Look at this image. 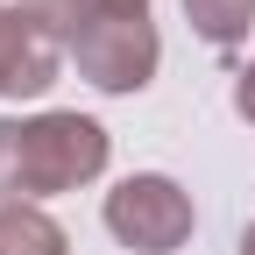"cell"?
Here are the masks:
<instances>
[{"label": "cell", "mask_w": 255, "mask_h": 255, "mask_svg": "<svg viewBox=\"0 0 255 255\" xmlns=\"http://www.w3.org/2000/svg\"><path fill=\"white\" fill-rule=\"evenodd\" d=\"M107 170V128L85 114L0 121V206H36L50 191H78Z\"/></svg>", "instance_id": "1"}, {"label": "cell", "mask_w": 255, "mask_h": 255, "mask_svg": "<svg viewBox=\"0 0 255 255\" xmlns=\"http://www.w3.org/2000/svg\"><path fill=\"white\" fill-rule=\"evenodd\" d=\"M107 227L135 255H170L191 234V199L170 177H128L121 191H107Z\"/></svg>", "instance_id": "2"}, {"label": "cell", "mask_w": 255, "mask_h": 255, "mask_svg": "<svg viewBox=\"0 0 255 255\" xmlns=\"http://www.w3.org/2000/svg\"><path fill=\"white\" fill-rule=\"evenodd\" d=\"M64 50L78 57V71L100 92H142L149 71H156V28H149V14L100 21V28H85V36H71Z\"/></svg>", "instance_id": "3"}, {"label": "cell", "mask_w": 255, "mask_h": 255, "mask_svg": "<svg viewBox=\"0 0 255 255\" xmlns=\"http://www.w3.org/2000/svg\"><path fill=\"white\" fill-rule=\"evenodd\" d=\"M57 64H64V43L21 7V0L0 7V92H14V100L21 92H43L57 78Z\"/></svg>", "instance_id": "4"}, {"label": "cell", "mask_w": 255, "mask_h": 255, "mask_svg": "<svg viewBox=\"0 0 255 255\" xmlns=\"http://www.w3.org/2000/svg\"><path fill=\"white\" fill-rule=\"evenodd\" d=\"M28 14H36L57 43H71L85 36V28H100V21H121V14H149V0H21Z\"/></svg>", "instance_id": "5"}, {"label": "cell", "mask_w": 255, "mask_h": 255, "mask_svg": "<svg viewBox=\"0 0 255 255\" xmlns=\"http://www.w3.org/2000/svg\"><path fill=\"white\" fill-rule=\"evenodd\" d=\"M0 255H71L64 227L36 206H0Z\"/></svg>", "instance_id": "6"}, {"label": "cell", "mask_w": 255, "mask_h": 255, "mask_svg": "<svg viewBox=\"0 0 255 255\" xmlns=\"http://www.w3.org/2000/svg\"><path fill=\"white\" fill-rule=\"evenodd\" d=\"M184 14L206 43H241L255 21V0H184Z\"/></svg>", "instance_id": "7"}, {"label": "cell", "mask_w": 255, "mask_h": 255, "mask_svg": "<svg viewBox=\"0 0 255 255\" xmlns=\"http://www.w3.org/2000/svg\"><path fill=\"white\" fill-rule=\"evenodd\" d=\"M234 107H241V121H255V64H248L241 85H234Z\"/></svg>", "instance_id": "8"}, {"label": "cell", "mask_w": 255, "mask_h": 255, "mask_svg": "<svg viewBox=\"0 0 255 255\" xmlns=\"http://www.w3.org/2000/svg\"><path fill=\"white\" fill-rule=\"evenodd\" d=\"M241 255H255V227H248V234H241Z\"/></svg>", "instance_id": "9"}]
</instances>
